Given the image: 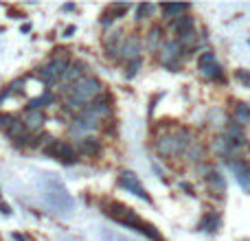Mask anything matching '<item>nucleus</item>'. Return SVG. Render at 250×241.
Returning <instances> with one entry per match:
<instances>
[{"instance_id": "obj_1", "label": "nucleus", "mask_w": 250, "mask_h": 241, "mask_svg": "<svg viewBox=\"0 0 250 241\" xmlns=\"http://www.w3.org/2000/svg\"><path fill=\"white\" fill-rule=\"evenodd\" d=\"M193 145L191 142V136L187 129H180L176 134H165L156 141V151H158L163 158H171V156H178V154H185L189 147Z\"/></svg>"}, {"instance_id": "obj_28", "label": "nucleus", "mask_w": 250, "mask_h": 241, "mask_svg": "<svg viewBox=\"0 0 250 241\" xmlns=\"http://www.w3.org/2000/svg\"><path fill=\"white\" fill-rule=\"evenodd\" d=\"M235 77H237L246 88H250V73H248V70H237V73H235Z\"/></svg>"}, {"instance_id": "obj_19", "label": "nucleus", "mask_w": 250, "mask_h": 241, "mask_svg": "<svg viewBox=\"0 0 250 241\" xmlns=\"http://www.w3.org/2000/svg\"><path fill=\"white\" fill-rule=\"evenodd\" d=\"M7 134L13 138V141H20V138H24L26 136V125H24V120H13L11 123V127L7 129Z\"/></svg>"}, {"instance_id": "obj_5", "label": "nucleus", "mask_w": 250, "mask_h": 241, "mask_svg": "<svg viewBox=\"0 0 250 241\" xmlns=\"http://www.w3.org/2000/svg\"><path fill=\"white\" fill-rule=\"evenodd\" d=\"M119 184L123 186V189H127L132 195H138L141 200H145V202H151V198L147 195V191H145V186L138 182V178L134 176L132 171H123L121 176H119Z\"/></svg>"}, {"instance_id": "obj_29", "label": "nucleus", "mask_w": 250, "mask_h": 241, "mask_svg": "<svg viewBox=\"0 0 250 241\" xmlns=\"http://www.w3.org/2000/svg\"><path fill=\"white\" fill-rule=\"evenodd\" d=\"M180 189H182V191H187V193H189V195H193V186H191V184H187V182H182V184H180Z\"/></svg>"}, {"instance_id": "obj_4", "label": "nucleus", "mask_w": 250, "mask_h": 241, "mask_svg": "<svg viewBox=\"0 0 250 241\" xmlns=\"http://www.w3.org/2000/svg\"><path fill=\"white\" fill-rule=\"evenodd\" d=\"M182 46L178 40H171V42H165L163 48H160V61H163L167 68H178V61L182 57Z\"/></svg>"}, {"instance_id": "obj_9", "label": "nucleus", "mask_w": 250, "mask_h": 241, "mask_svg": "<svg viewBox=\"0 0 250 241\" xmlns=\"http://www.w3.org/2000/svg\"><path fill=\"white\" fill-rule=\"evenodd\" d=\"M213 151H215L220 158H226V160H233V154L237 149L233 147V142L229 141V138L222 134V136H215V141H213Z\"/></svg>"}, {"instance_id": "obj_16", "label": "nucleus", "mask_w": 250, "mask_h": 241, "mask_svg": "<svg viewBox=\"0 0 250 241\" xmlns=\"http://www.w3.org/2000/svg\"><path fill=\"white\" fill-rule=\"evenodd\" d=\"M233 120L239 125H250V103H235V110H233Z\"/></svg>"}, {"instance_id": "obj_18", "label": "nucleus", "mask_w": 250, "mask_h": 241, "mask_svg": "<svg viewBox=\"0 0 250 241\" xmlns=\"http://www.w3.org/2000/svg\"><path fill=\"white\" fill-rule=\"evenodd\" d=\"M220 213H207L200 221V230H207V233H217L220 228Z\"/></svg>"}, {"instance_id": "obj_8", "label": "nucleus", "mask_w": 250, "mask_h": 241, "mask_svg": "<svg viewBox=\"0 0 250 241\" xmlns=\"http://www.w3.org/2000/svg\"><path fill=\"white\" fill-rule=\"evenodd\" d=\"M224 136L229 138L230 142H233V147H235V149H239V147H244V145H246V132H244V125L235 123V120H229V123H226Z\"/></svg>"}, {"instance_id": "obj_24", "label": "nucleus", "mask_w": 250, "mask_h": 241, "mask_svg": "<svg viewBox=\"0 0 250 241\" xmlns=\"http://www.w3.org/2000/svg\"><path fill=\"white\" fill-rule=\"evenodd\" d=\"M154 11H156L154 4H145V2H143V4H138L136 11H134V13H136V18H134V20L141 22V20H145V18H149Z\"/></svg>"}, {"instance_id": "obj_21", "label": "nucleus", "mask_w": 250, "mask_h": 241, "mask_svg": "<svg viewBox=\"0 0 250 241\" xmlns=\"http://www.w3.org/2000/svg\"><path fill=\"white\" fill-rule=\"evenodd\" d=\"M187 156H189L191 162L202 164V160H204V147H202V145H198V142H193V145H191L189 149H187Z\"/></svg>"}, {"instance_id": "obj_3", "label": "nucleus", "mask_w": 250, "mask_h": 241, "mask_svg": "<svg viewBox=\"0 0 250 241\" xmlns=\"http://www.w3.org/2000/svg\"><path fill=\"white\" fill-rule=\"evenodd\" d=\"M198 68H200V75H202L204 79H208V81H224V70L217 64V57L213 51H207L200 55Z\"/></svg>"}, {"instance_id": "obj_13", "label": "nucleus", "mask_w": 250, "mask_h": 241, "mask_svg": "<svg viewBox=\"0 0 250 241\" xmlns=\"http://www.w3.org/2000/svg\"><path fill=\"white\" fill-rule=\"evenodd\" d=\"M171 31L178 35V38H182V35H187V33H193V18L191 16H180V18H176V20L171 22Z\"/></svg>"}, {"instance_id": "obj_6", "label": "nucleus", "mask_w": 250, "mask_h": 241, "mask_svg": "<svg viewBox=\"0 0 250 241\" xmlns=\"http://www.w3.org/2000/svg\"><path fill=\"white\" fill-rule=\"evenodd\" d=\"M229 167L233 169L235 178H237V182L242 184V189L250 191V162L244 158H233L229 160Z\"/></svg>"}, {"instance_id": "obj_11", "label": "nucleus", "mask_w": 250, "mask_h": 241, "mask_svg": "<svg viewBox=\"0 0 250 241\" xmlns=\"http://www.w3.org/2000/svg\"><path fill=\"white\" fill-rule=\"evenodd\" d=\"M204 180H207V184H208V189H211V193L220 195V198L226 193V180H224V176H222L220 171H215V169H213V171L208 173Z\"/></svg>"}, {"instance_id": "obj_14", "label": "nucleus", "mask_w": 250, "mask_h": 241, "mask_svg": "<svg viewBox=\"0 0 250 241\" xmlns=\"http://www.w3.org/2000/svg\"><path fill=\"white\" fill-rule=\"evenodd\" d=\"M83 70H86V66H83L82 61H73V64L68 66V70L64 73L62 81L68 83V86H75V83H77L79 79H83Z\"/></svg>"}, {"instance_id": "obj_2", "label": "nucleus", "mask_w": 250, "mask_h": 241, "mask_svg": "<svg viewBox=\"0 0 250 241\" xmlns=\"http://www.w3.org/2000/svg\"><path fill=\"white\" fill-rule=\"evenodd\" d=\"M44 154L51 156V158L60 160L64 164H75L77 162V149L73 145H68L66 141H51L44 147Z\"/></svg>"}, {"instance_id": "obj_15", "label": "nucleus", "mask_w": 250, "mask_h": 241, "mask_svg": "<svg viewBox=\"0 0 250 241\" xmlns=\"http://www.w3.org/2000/svg\"><path fill=\"white\" fill-rule=\"evenodd\" d=\"M24 125L26 129H33V132H38V129H42L44 125V112L42 110H26L24 112Z\"/></svg>"}, {"instance_id": "obj_22", "label": "nucleus", "mask_w": 250, "mask_h": 241, "mask_svg": "<svg viewBox=\"0 0 250 241\" xmlns=\"http://www.w3.org/2000/svg\"><path fill=\"white\" fill-rule=\"evenodd\" d=\"M178 42H180L182 51L189 53L198 46V35H195V31H193V33H187V35H182V38H178Z\"/></svg>"}, {"instance_id": "obj_12", "label": "nucleus", "mask_w": 250, "mask_h": 241, "mask_svg": "<svg viewBox=\"0 0 250 241\" xmlns=\"http://www.w3.org/2000/svg\"><path fill=\"white\" fill-rule=\"evenodd\" d=\"M125 40L121 38V31H112V33L105 35V51H108V57H117L121 53V46H123Z\"/></svg>"}, {"instance_id": "obj_23", "label": "nucleus", "mask_w": 250, "mask_h": 241, "mask_svg": "<svg viewBox=\"0 0 250 241\" xmlns=\"http://www.w3.org/2000/svg\"><path fill=\"white\" fill-rule=\"evenodd\" d=\"M40 79H42V81L44 83H48V86H53V83H57V81H62V79L60 77H57V75L55 73H53V70H51V66H44V68H40Z\"/></svg>"}, {"instance_id": "obj_25", "label": "nucleus", "mask_w": 250, "mask_h": 241, "mask_svg": "<svg viewBox=\"0 0 250 241\" xmlns=\"http://www.w3.org/2000/svg\"><path fill=\"white\" fill-rule=\"evenodd\" d=\"M51 101H53L51 95H42V97H38V99H31L29 105H26V110H42L44 105H48Z\"/></svg>"}, {"instance_id": "obj_27", "label": "nucleus", "mask_w": 250, "mask_h": 241, "mask_svg": "<svg viewBox=\"0 0 250 241\" xmlns=\"http://www.w3.org/2000/svg\"><path fill=\"white\" fill-rule=\"evenodd\" d=\"M138 68H141V60H134V61H129V64H127V77L132 79L134 75L138 73Z\"/></svg>"}, {"instance_id": "obj_26", "label": "nucleus", "mask_w": 250, "mask_h": 241, "mask_svg": "<svg viewBox=\"0 0 250 241\" xmlns=\"http://www.w3.org/2000/svg\"><path fill=\"white\" fill-rule=\"evenodd\" d=\"M13 114H7V112H0V127L2 129H9L11 127V123H13Z\"/></svg>"}, {"instance_id": "obj_20", "label": "nucleus", "mask_w": 250, "mask_h": 241, "mask_svg": "<svg viewBox=\"0 0 250 241\" xmlns=\"http://www.w3.org/2000/svg\"><path fill=\"white\" fill-rule=\"evenodd\" d=\"M165 11V16L169 18V20H176V18H180V16H185V11L189 7H187V4H163V7H160Z\"/></svg>"}, {"instance_id": "obj_7", "label": "nucleus", "mask_w": 250, "mask_h": 241, "mask_svg": "<svg viewBox=\"0 0 250 241\" xmlns=\"http://www.w3.org/2000/svg\"><path fill=\"white\" fill-rule=\"evenodd\" d=\"M119 60L127 61V64L134 60H141V40H138L136 35H129V38L123 42L121 53H119Z\"/></svg>"}, {"instance_id": "obj_17", "label": "nucleus", "mask_w": 250, "mask_h": 241, "mask_svg": "<svg viewBox=\"0 0 250 241\" xmlns=\"http://www.w3.org/2000/svg\"><path fill=\"white\" fill-rule=\"evenodd\" d=\"M160 42H163V31H160V26H151L149 33H147V48H149V53H158L160 48Z\"/></svg>"}, {"instance_id": "obj_30", "label": "nucleus", "mask_w": 250, "mask_h": 241, "mask_svg": "<svg viewBox=\"0 0 250 241\" xmlns=\"http://www.w3.org/2000/svg\"><path fill=\"white\" fill-rule=\"evenodd\" d=\"M0 208H2V213H4V215H9V213H11V211H9V206H7V204H0Z\"/></svg>"}, {"instance_id": "obj_10", "label": "nucleus", "mask_w": 250, "mask_h": 241, "mask_svg": "<svg viewBox=\"0 0 250 241\" xmlns=\"http://www.w3.org/2000/svg\"><path fill=\"white\" fill-rule=\"evenodd\" d=\"M101 151V141L95 136H86V138H79L77 142V154L82 156H97Z\"/></svg>"}]
</instances>
